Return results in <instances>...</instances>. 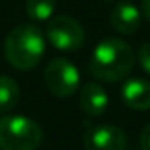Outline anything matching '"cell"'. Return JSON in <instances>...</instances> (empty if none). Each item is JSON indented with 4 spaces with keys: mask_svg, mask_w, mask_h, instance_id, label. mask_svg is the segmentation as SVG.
<instances>
[{
    "mask_svg": "<svg viewBox=\"0 0 150 150\" xmlns=\"http://www.w3.org/2000/svg\"><path fill=\"white\" fill-rule=\"evenodd\" d=\"M42 143L41 125L21 115L0 118V150H37Z\"/></svg>",
    "mask_w": 150,
    "mask_h": 150,
    "instance_id": "obj_3",
    "label": "cell"
},
{
    "mask_svg": "<svg viewBox=\"0 0 150 150\" xmlns=\"http://www.w3.org/2000/svg\"><path fill=\"white\" fill-rule=\"evenodd\" d=\"M125 132L113 124H99L83 134L85 150H125Z\"/></svg>",
    "mask_w": 150,
    "mask_h": 150,
    "instance_id": "obj_6",
    "label": "cell"
},
{
    "mask_svg": "<svg viewBox=\"0 0 150 150\" xmlns=\"http://www.w3.org/2000/svg\"><path fill=\"white\" fill-rule=\"evenodd\" d=\"M46 37L58 51H76L85 42V28L72 16H55L48 21Z\"/></svg>",
    "mask_w": 150,
    "mask_h": 150,
    "instance_id": "obj_5",
    "label": "cell"
},
{
    "mask_svg": "<svg viewBox=\"0 0 150 150\" xmlns=\"http://www.w3.org/2000/svg\"><path fill=\"white\" fill-rule=\"evenodd\" d=\"M21 90L14 78L0 74V113H9L20 103Z\"/></svg>",
    "mask_w": 150,
    "mask_h": 150,
    "instance_id": "obj_10",
    "label": "cell"
},
{
    "mask_svg": "<svg viewBox=\"0 0 150 150\" xmlns=\"http://www.w3.org/2000/svg\"><path fill=\"white\" fill-rule=\"evenodd\" d=\"M120 97L131 110H150V81L143 78H131L122 85Z\"/></svg>",
    "mask_w": 150,
    "mask_h": 150,
    "instance_id": "obj_7",
    "label": "cell"
},
{
    "mask_svg": "<svg viewBox=\"0 0 150 150\" xmlns=\"http://www.w3.org/2000/svg\"><path fill=\"white\" fill-rule=\"evenodd\" d=\"M46 50L44 35L37 25L23 23L13 28L4 41V57L7 64L18 71L34 69Z\"/></svg>",
    "mask_w": 150,
    "mask_h": 150,
    "instance_id": "obj_2",
    "label": "cell"
},
{
    "mask_svg": "<svg viewBox=\"0 0 150 150\" xmlns=\"http://www.w3.org/2000/svg\"><path fill=\"white\" fill-rule=\"evenodd\" d=\"M44 83L55 97L65 99L78 92L80 72L71 60L57 57L44 69Z\"/></svg>",
    "mask_w": 150,
    "mask_h": 150,
    "instance_id": "obj_4",
    "label": "cell"
},
{
    "mask_svg": "<svg viewBox=\"0 0 150 150\" xmlns=\"http://www.w3.org/2000/svg\"><path fill=\"white\" fill-rule=\"evenodd\" d=\"M57 7V0H25V11L34 21H48Z\"/></svg>",
    "mask_w": 150,
    "mask_h": 150,
    "instance_id": "obj_11",
    "label": "cell"
},
{
    "mask_svg": "<svg viewBox=\"0 0 150 150\" xmlns=\"http://www.w3.org/2000/svg\"><path fill=\"white\" fill-rule=\"evenodd\" d=\"M80 106L88 117H101L110 106V97L104 87L94 81L83 85L80 90Z\"/></svg>",
    "mask_w": 150,
    "mask_h": 150,
    "instance_id": "obj_9",
    "label": "cell"
},
{
    "mask_svg": "<svg viewBox=\"0 0 150 150\" xmlns=\"http://www.w3.org/2000/svg\"><path fill=\"white\" fill-rule=\"evenodd\" d=\"M138 60L146 74H150V42H145L138 50Z\"/></svg>",
    "mask_w": 150,
    "mask_h": 150,
    "instance_id": "obj_12",
    "label": "cell"
},
{
    "mask_svg": "<svg viewBox=\"0 0 150 150\" xmlns=\"http://www.w3.org/2000/svg\"><path fill=\"white\" fill-rule=\"evenodd\" d=\"M139 146L141 150H150V124H146L139 134Z\"/></svg>",
    "mask_w": 150,
    "mask_h": 150,
    "instance_id": "obj_13",
    "label": "cell"
},
{
    "mask_svg": "<svg viewBox=\"0 0 150 150\" xmlns=\"http://www.w3.org/2000/svg\"><path fill=\"white\" fill-rule=\"evenodd\" d=\"M141 11H143V16L150 21V0H141Z\"/></svg>",
    "mask_w": 150,
    "mask_h": 150,
    "instance_id": "obj_14",
    "label": "cell"
},
{
    "mask_svg": "<svg viewBox=\"0 0 150 150\" xmlns=\"http://www.w3.org/2000/svg\"><path fill=\"white\" fill-rule=\"evenodd\" d=\"M134 58V51L125 41L118 37H106L92 51L90 72L101 81L117 83L132 71Z\"/></svg>",
    "mask_w": 150,
    "mask_h": 150,
    "instance_id": "obj_1",
    "label": "cell"
},
{
    "mask_svg": "<svg viewBox=\"0 0 150 150\" xmlns=\"http://www.w3.org/2000/svg\"><path fill=\"white\" fill-rule=\"evenodd\" d=\"M141 14L138 7L131 2H120L117 4L110 13V23L115 32L122 35H131L139 28Z\"/></svg>",
    "mask_w": 150,
    "mask_h": 150,
    "instance_id": "obj_8",
    "label": "cell"
}]
</instances>
